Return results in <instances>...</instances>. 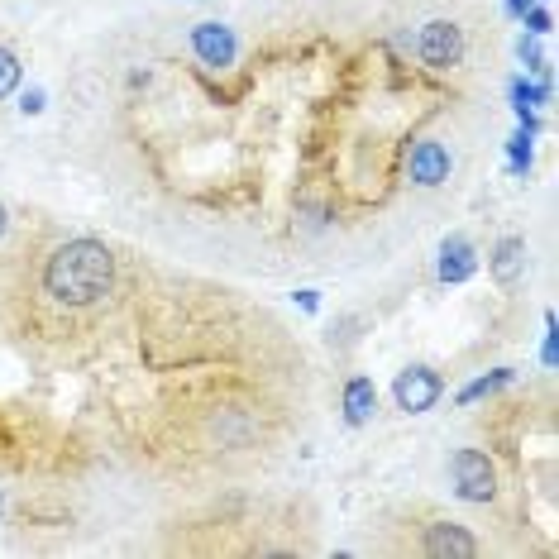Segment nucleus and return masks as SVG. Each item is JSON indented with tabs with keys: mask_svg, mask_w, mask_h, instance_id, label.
Listing matches in <instances>:
<instances>
[{
	"mask_svg": "<svg viewBox=\"0 0 559 559\" xmlns=\"http://www.w3.org/2000/svg\"><path fill=\"white\" fill-rule=\"evenodd\" d=\"M115 287V258L96 239H67L43 268V292L58 306H91Z\"/></svg>",
	"mask_w": 559,
	"mask_h": 559,
	"instance_id": "f257e3e1",
	"label": "nucleus"
},
{
	"mask_svg": "<svg viewBox=\"0 0 559 559\" xmlns=\"http://www.w3.org/2000/svg\"><path fill=\"white\" fill-rule=\"evenodd\" d=\"M416 53L430 72H450V67L464 63V29L454 20H430L421 34H416Z\"/></svg>",
	"mask_w": 559,
	"mask_h": 559,
	"instance_id": "f03ea898",
	"label": "nucleus"
},
{
	"mask_svg": "<svg viewBox=\"0 0 559 559\" xmlns=\"http://www.w3.org/2000/svg\"><path fill=\"white\" fill-rule=\"evenodd\" d=\"M450 473H454V493L464 502H493L497 473H493V459L483 450H459L450 459Z\"/></svg>",
	"mask_w": 559,
	"mask_h": 559,
	"instance_id": "7ed1b4c3",
	"label": "nucleus"
},
{
	"mask_svg": "<svg viewBox=\"0 0 559 559\" xmlns=\"http://www.w3.org/2000/svg\"><path fill=\"white\" fill-rule=\"evenodd\" d=\"M440 392H445V383H440V373H430L426 364L407 368V373H397V383H392V397H397V407L407 411V416H421V411H430L435 402H440Z\"/></svg>",
	"mask_w": 559,
	"mask_h": 559,
	"instance_id": "20e7f679",
	"label": "nucleus"
},
{
	"mask_svg": "<svg viewBox=\"0 0 559 559\" xmlns=\"http://www.w3.org/2000/svg\"><path fill=\"white\" fill-rule=\"evenodd\" d=\"M192 53L206 67H230L235 63V53H239L235 29H230V24H220V20H201L192 29Z\"/></svg>",
	"mask_w": 559,
	"mask_h": 559,
	"instance_id": "39448f33",
	"label": "nucleus"
},
{
	"mask_svg": "<svg viewBox=\"0 0 559 559\" xmlns=\"http://www.w3.org/2000/svg\"><path fill=\"white\" fill-rule=\"evenodd\" d=\"M426 555H435V559H473L478 555V540H473L464 526H454V521H430L426 526Z\"/></svg>",
	"mask_w": 559,
	"mask_h": 559,
	"instance_id": "423d86ee",
	"label": "nucleus"
},
{
	"mask_svg": "<svg viewBox=\"0 0 559 559\" xmlns=\"http://www.w3.org/2000/svg\"><path fill=\"white\" fill-rule=\"evenodd\" d=\"M450 177V149L440 139H421L411 149V182L416 187H440Z\"/></svg>",
	"mask_w": 559,
	"mask_h": 559,
	"instance_id": "0eeeda50",
	"label": "nucleus"
},
{
	"mask_svg": "<svg viewBox=\"0 0 559 559\" xmlns=\"http://www.w3.org/2000/svg\"><path fill=\"white\" fill-rule=\"evenodd\" d=\"M473 273H478V254H473V244L464 235H450L445 244H440V282L459 287V282H469Z\"/></svg>",
	"mask_w": 559,
	"mask_h": 559,
	"instance_id": "6e6552de",
	"label": "nucleus"
},
{
	"mask_svg": "<svg viewBox=\"0 0 559 559\" xmlns=\"http://www.w3.org/2000/svg\"><path fill=\"white\" fill-rule=\"evenodd\" d=\"M488 273H493L502 287H512V282L526 273V239H516V235L497 239L493 258H488Z\"/></svg>",
	"mask_w": 559,
	"mask_h": 559,
	"instance_id": "1a4fd4ad",
	"label": "nucleus"
},
{
	"mask_svg": "<svg viewBox=\"0 0 559 559\" xmlns=\"http://www.w3.org/2000/svg\"><path fill=\"white\" fill-rule=\"evenodd\" d=\"M373 411H378V387H373V378H349L344 383V421L349 426H364V421H373Z\"/></svg>",
	"mask_w": 559,
	"mask_h": 559,
	"instance_id": "9d476101",
	"label": "nucleus"
},
{
	"mask_svg": "<svg viewBox=\"0 0 559 559\" xmlns=\"http://www.w3.org/2000/svg\"><path fill=\"white\" fill-rule=\"evenodd\" d=\"M512 378H516L512 368H493L488 378H473V383L464 387V392H459V402L469 407V402H478V397H488V392H497V387H507V383H512Z\"/></svg>",
	"mask_w": 559,
	"mask_h": 559,
	"instance_id": "9b49d317",
	"label": "nucleus"
},
{
	"mask_svg": "<svg viewBox=\"0 0 559 559\" xmlns=\"http://www.w3.org/2000/svg\"><path fill=\"white\" fill-rule=\"evenodd\" d=\"M512 106L516 110H536V106H550V86L545 82H512Z\"/></svg>",
	"mask_w": 559,
	"mask_h": 559,
	"instance_id": "f8f14e48",
	"label": "nucleus"
},
{
	"mask_svg": "<svg viewBox=\"0 0 559 559\" xmlns=\"http://www.w3.org/2000/svg\"><path fill=\"white\" fill-rule=\"evenodd\" d=\"M507 153H512V172H516V177H521V172H531V134H526V129H516V134H512Z\"/></svg>",
	"mask_w": 559,
	"mask_h": 559,
	"instance_id": "ddd939ff",
	"label": "nucleus"
},
{
	"mask_svg": "<svg viewBox=\"0 0 559 559\" xmlns=\"http://www.w3.org/2000/svg\"><path fill=\"white\" fill-rule=\"evenodd\" d=\"M15 86H20V58H15L10 48H0V101H5Z\"/></svg>",
	"mask_w": 559,
	"mask_h": 559,
	"instance_id": "4468645a",
	"label": "nucleus"
},
{
	"mask_svg": "<svg viewBox=\"0 0 559 559\" xmlns=\"http://www.w3.org/2000/svg\"><path fill=\"white\" fill-rule=\"evenodd\" d=\"M521 24H526V34H536V39H545V34L555 29V15H550L545 5H531V10L521 15Z\"/></svg>",
	"mask_w": 559,
	"mask_h": 559,
	"instance_id": "2eb2a0df",
	"label": "nucleus"
},
{
	"mask_svg": "<svg viewBox=\"0 0 559 559\" xmlns=\"http://www.w3.org/2000/svg\"><path fill=\"white\" fill-rule=\"evenodd\" d=\"M516 58L531 67V72H545V53H540L536 34H521V39H516Z\"/></svg>",
	"mask_w": 559,
	"mask_h": 559,
	"instance_id": "dca6fc26",
	"label": "nucleus"
},
{
	"mask_svg": "<svg viewBox=\"0 0 559 559\" xmlns=\"http://www.w3.org/2000/svg\"><path fill=\"white\" fill-rule=\"evenodd\" d=\"M545 368H555L559 364V344H555V316H545Z\"/></svg>",
	"mask_w": 559,
	"mask_h": 559,
	"instance_id": "f3484780",
	"label": "nucleus"
},
{
	"mask_svg": "<svg viewBox=\"0 0 559 559\" xmlns=\"http://www.w3.org/2000/svg\"><path fill=\"white\" fill-rule=\"evenodd\" d=\"M20 110H24V115H39V110H43V91H39V86H29V91L20 96Z\"/></svg>",
	"mask_w": 559,
	"mask_h": 559,
	"instance_id": "a211bd4d",
	"label": "nucleus"
},
{
	"mask_svg": "<svg viewBox=\"0 0 559 559\" xmlns=\"http://www.w3.org/2000/svg\"><path fill=\"white\" fill-rule=\"evenodd\" d=\"M297 306H301V311H321V292L301 287V292H297Z\"/></svg>",
	"mask_w": 559,
	"mask_h": 559,
	"instance_id": "6ab92c4d",
	"label": "nucleus"
},
{
	"mask_svg": "<svg viewBox=\"0 0 559 559\" xmlns=\"http://www.w3.org/2000/svg\"><path fill=\"white\" fill-rule=\"evenodd\" d=\"M531 5H536V0H507V15H516V20H521V15H526Z\"/></svg>",
	"mask_w": 559,
	"mask_h": 559,
	"instance_id": "aec40b11",
	"label": "nucleus"
},
{
	"mask_svg": "<svg viewBox=\"0 0 559 559\" xmlns=\"http://www.w3.org/2000/svg\"><path fill=\"white\" fill-rule=\"evenodd\" d=\"M5 225H10V215H5V206H0V235H5Z\"/></svg>",
	"mask_w": 559,
	"mask_h": 559,
	"instance_id": "412c9836",
	"label": "nucleus"
},
{
	"mask_svg": "<svg viewBox=\"0 0 559 559\" xmlns=\"http://www.w3.org/2000/svg\"><path fill=\"white\" fill-rule=\"evenodd\" d=\"M0 507H5V502H0Z\"/></svg>",
	"mask_w": 559,
	"mask_h": 559,
	"instance_id": "4be33fe9",
	"label": "nucleus"
}]
</instances>
